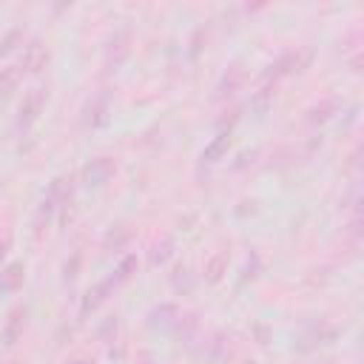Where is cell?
<instances>
[{"instance_id":"cell-10","label":"cell","mask_w":364,"mask_h":364,"mask_svg":"<svg viewBox=\"0 0 364 364\" xmlns=\"http://www.w3.org/2000/svg\"><path fill=\"white\" fill-rule=\"evenodd\" d=\"M336 111H338V100H336V97H327V100H321L318 105H313L304 119H307V125H324L327 119H333Z\"/></svg>"},{"instance_id":"cell-22","label":"cell","mask_w":364,"mask_h":364,"mask_svg":"<svg viewBox=\"0 0 364 364\" xmlns=\"http://www.w3.org/2000/svg\"><path fill=\"white\" fill-rule=\"evenodd\" d=\"M145 364H151V361H145Z\"/></svg>"},{"instance_id":"cell-21","label":"cell","mask_w":364,"mask_h":364,"mask_svg":"<svg viewBox=\"0 0 364 364\" xmlns=\"http://www.w3.org/2000/svg\"><path fill=\"white\" fill-rule=\"evenodd\" d=\"M9 364H17V361H9Z\"/></svg>"},{"instance_id":"cell-11","label":"cell","mask_w":364,"mask_h":364,"mask_svg":"<svg viewBox=\"0 0 364 364\" xmlns=\"http://www.w3.org/2000/svg\"><path fill=\"white\" fill-rule=\"evenodd\" d=\"M23 279H26L23 262H11V264H6V267L0 270V290H3V293H11V290H17V287L23 284Z\"/></svg>"},{"instance_id":"cell-18","label":"cell","mask_w":364,"mask_h":364,"mask_svg":"<svg viewBox=\"0 0 364 364\" xmlns=\"http://www.w3.org/2000/svg\"><path fill=\"white\" fill-rule=\"evenodd\" d=\"M20 40H23V28H20V26H14V28H11V31L3 37V43H0V57L11 54V51H14V46H17Z\"/></svg>"},{"instance_id":"cell-9","label":"cell","mask_w":364,"mask_h":364,"mask_svg":"<svg viewBox=\"0 0 364 364\" xmlns=\"http://www.w3.org/2000/svg\"><path fill=\"white\" fill-rule=\"evenodd\" d=\"M228 148H230V134H228V131L216 134V136L205 145V151H202V165H216V162L228 154Z\"/></svg>"},{"instance_id":"cell-16","label":"cell","mask_w":364,"mask_h":364,"mask_svg":"<svg viewBox=\"0 0 364 364\" xmlns=\"http://www.w3.org/2000/svg\"><path fill=\"white\" fill-rule=\"evenodd\" d=\"M176 318H179V310H176L173 304H162V307H156V310L151 313V321L159 324V327H168V324H173Z\"/></svg>"},{"instance_id":"cell-3","label":"cell","mask_w":364,"mask_h":364,"mask_svg":"<svg viewBox=\"0 0 364 364\" xmlns=\"http://www.w3.org/2000/svg\"><path fill=\"white\" fill-rule=\"evenodd\" d=\"M242 85H245V68L239 63H230L216 82V100H230Z\"/></svg>"},{"instance_id":"cell-15","label":"cell","mask_w":364,"mask_h":364,"mask_svg":"<svg viewBox=\"0 0 364 364\" xmlns=\"http://www.w3.org/2000/svg\"><path fill=\"white\" fill-rule=\"evenodd\" d=\"M17 80H20V71L14 65H3L0 68V97H9L17 85Z\"/></svg>"},{"instance_id":"cell-2","label":"cell","mask_w":364,"mask_h":364,"mask_svg":"<svg viewBox=\"0 0 364 364\" xmlns=\"http://www.w3.org/2000/svg\"><path fill=\"white\" fill-rule=\"evenodd\" d=\"M43 108H46V88H31L26 97H23V102H20V111H17V131H28L37 119H40V114H43Z\"/></svg>"},{"instance_id":"cell-1","label":"cell","mask_w":364,"mask_h":364,"mask_svg":"<svg viewBox=\"0 0 364 364\" xmlns=\"http://www.w3.org/2000/svg\"><path fill=\"white\" fill-rule=\"evenodd\" d=\"M108 114H111V94L108 91H97L88 97L85 108H82V128H102L108 125Z\"/></svg>"},{"instance_id":"cell-17","label":"cell","mask_w":364,"mask_h":364,"mask_svg":"<svg viewBox=\"0 0 364 364\" xmlns=\"http://www.w3.org/2000/svg\"><path fill=\"white\" fill-rule=\"evenodd\" d=\"M171 253H173V239L165 236L162 242L154 245V250H151V264H162V262H168Z\"/></svg>"},{"instance_id":"cell-19","label":"cell","mask_w":364,"mask_h":364,"mask_svg":"<svg viewBox=\"0 0 364 364\" xmlns=\"http://www.w3.org/2000/svg\"><path fill=\"white\" fill-rule=\"evenodd\" d=\"M80 262H82V253H80V250H74V253H71V259H68V262H65V267H63V270H65V282H68V284L77 279Z\"/></svg>"},{"instance_id":"cell-12","label":"cell","mask_w":364,"mask_h":364,"mask_svg":"<svg viewBox=\"0 0 364 364\" xmlns=\"http://www.w3.org/2000/svg\"><path fill=\"white\" fill-rule=\"evenodd\" d=\"M23 324H26V313H23L20 307H14V310L9 313V321H6V330H3L6 344H14V341L23 336Z\"/></svg>"},{"instance_id":"cell-8","label":"cell","mask_w":364,"mask_h":364,"mask_svg":"<svg viewBox=\"0 0 364 364\" xmlns=\"http://www.w3.org/2000/svg\"><path fill=\"white\" fill-rule=\"evenodd\" d=\"M125 57H128V31L122 28V31H117V34L111 37V43H108V48H105V65H108V68H117Z\"/></svg>"},{"instance_id":"cell-6","label":"cell","mask_w":364,"mask_h":364,"mask_svg":"<svg viewBox=\"0 0 364 364\" xmlns=\"http://www.w3.org/2000/svg\"><path fill=\"white\" fill-rule=\"evenodd\" d=\"M307 63V54H301V51H284L273 65H270V71H267V77H282V74H293V71H299L301 65Z\"/></svg>"},{"instance_id":"cell-4","label":"cell","mask_w":364,"mask_h":364,"mask_svg":"<svg viewBox=\"0 0 364 364\" xmlns=\"http://www.w3.org/2000/svg\"><path fill=\"white\" fill-rule=\"evenodd\" d=\"M114 171H117V165H114L111 156H97V159H91V162L85 165L82 176H85V182H88L91 188H100V185H105V182L114 176Z\"/></svg>"},{"instance_id":"cell-20","label":"cell","mask_w":364,"mask_h":364,"mask_svg":"<svg viewBox=\"0 0 364 364\" xmlns=\"http://www.w3.org/2000/svg\"><path fill=\"white\" fill-rule=\"evenodd\" d=\"M125 239H128V230H119V236L108 233V236H105V245H114V247H119V245H122Z\"/></svg>"},{"instance_id":"cell-14","label":"cell","mask_w":364,"mask_h":364,"mask_svg":"<svg viewBox=\"0 0 364 364\" xmlns=\"http://www.w3.org/2000/svg\"><path fill=\"white\" fill-rule=\"evenodd\" d=\"M134 270H136V256H134V253H128V256L117 264V270L111 273V279H114L117 284H122V282H128V279L134 276Z\"/></svg>"},{"instance_id":"cell-7","label":"cell","mask_w":364,"mask_h":364,"mask_svg":"<svg viewBox=\"0 0 364 364\" xmlns=\"http://www.w3.org/2000/svg\"><path fill=\"white\" fill-rule=\"evenodd\" d=\"M117 287H119V284L108 276V279H105V282H100L94 290H88V293H85V299H82V316H88L91 310H97V307H100V304H102V301H105Z\"/></svg>"},{"instance_id":"cell-5","label":"cell","mask_w":364,"mask_h":364,"mask_svg":"<svg viewBox=\"0 0 364 364\" xmlns=\"http://www.w3.org/2000/svg\"><path fill=\"white\" fill-rule=\"evenodd\" d=\"M48 65V48L43 46V40H28V46L23 48V68L26 71H31V74H37V71H43Z\"/></svg>"},{"instance_id":"cell-13","label":"cell","mask_w":364,"mask_h":364,"mask_svg":"<svg viewBox=\"0 0 364 364\" xmlns=\"http://www.w3.org/2000/svg\"><path fill=\"white\" fill-rule=\"evenodd\" d=\"M225 270H228V253L219 250V253H213V256L208 259V264H205V279H208V282H219Z\"/></svg>"}]
</instances>
